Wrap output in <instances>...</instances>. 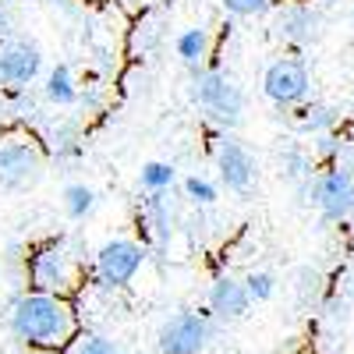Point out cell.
Here are the masks:
<instances>
[{
    "instance_id": "cell-1",
    "label": "cell",
    "mask_w": 354,
    "mask_h": 354,
    "mask_svg": "<svg viewBox=\"0 0 354 354\" xmlns=\"http://www.w3.org/2000/svg\"><path fill=\"white\" fill-rule=\"evenodd\" d=\"M75 308L50 290H28L11 305V333L28 347H64L75 340Z\"/></svg>"
},
{
    "instance_id": "cell-2",
    "label": "cell",
    "mask_w": 354,
    "mask_h": 354,
    "mask_svg": "<svg viewBox=\"0 0 354 354\" xmlns=\"http://www.w3.org/2000/svg\"><path fill=\"white\" fill-rule=\"evenodd\" d=\"M192 100L223 128H238L241 117H245V106H248L245 88L234 78H227L223 71H213V68H195Z\"/></svg>"
},
{
    "instance_id": "cell-3",
    "label": "cell",
    "mask_w": 354,
    "mask_h": 354,
    "mask_svg": "<svg viewBox=\"0 0 354 354\" xmlns=\"http://www.w3.org/2000/svg\"><path fill=\"white\" fill-rule=\"evenodd\" d=\"M301 195L322 213L330 223H347L354 220V170L344 163H333L326 170L312 174L305 185H298Z\"/></svg>"
},
{
    "instance_id": "cell-4",
    "label": "cell",
    "mask_w": 354,
    "mask_h": 354,
    "mask_svg": "<svg viewBox=\"0 0 354 354\" xmlns=\"http://www.w3.org/2000/svg\"><path fill=\"white\" fill-rule=\"evenodd\" d=\"M46 167V153L32 135H0V192L32 188Z\"/></svg>"
},
{
    "instance_id": "cell-5",
    "label": "cell",
    "mask_w": 354,
    "mask_h": 354,
    "mask_svg": "<svg viewBox=\"0 0 354 354\" xmlns=\"http://www.w3.org/2000/svg\"><path fill=\"white\" fill-rule=\"evenodd\" d=\"M28 277H32L36 290H50V294L68 298L78 287V259L61 241H50V245L32 252V259H28Z\"/></svg>"
},
{
    "instance_id": "cell-6",
    "label": "cell",
    "mask_w": 354,
    "mask_h": 354,
    "mask_svg": "<svg viewBox=\"0 0 354 354\" xmlns=\"http://www.w3.org/2000/svg\"><path fill=\"white\" fill-rule=\"evenodd\" d=\"M213 315L205 312H177L170 315L160 333H156V347L160 354H202L213 344Z\"/></svg>"
},
{
    "instance_id": "cell-7",
    "label": "cell",
    "mask_w": 354,
    "mask_h": 354,
    "mask_svg": "<svg viewBox=\"0 0 354 354\" xmlns=\"http://www.w3.org/2000/svg\"><path fill=\"white\" fill-rule=\"evenodd\" d=\"M262 93L280 110H290V106L305 103L308 93H312L308 64L298 61V57H277V61L266 68V75H262Z\"/></svg>"
},
{
    "instance_id": "cell-8",
    "label": "cell",
    "mask_w": 354,
    "mask_h": 354,
    "mask_svg": "<svg viewBox=\"0 0 354 354\" xmlns=\"http://www.w3.org/2000/svg\"><path fill=\"white\" fill-rule=\"evenodd\" d=\"M142 266H145V248H142L138 241L117 238V241H106V245L96 252V280H100L103 287H110V290L128 287Z\"/></svg>"
},
{
    "instance_id": "cell-9",
    "label": "cell",
    "mask_w": 354,
    "mask_h": 354,
    "mask_svg": "<svg viewBox=\"0 0 354 354\" xmlns=\"http://www.w3.org/2000/svg\"><path fill=\"white\" fill-rule=\"evenodd\" d=\"M216 170H220V181L227 185V192H234V195H248L259 181V163L238 138H220Z\"/></svg>"
},
{
    "instance_id": "cell-10",
    "label": "cell",
    "mask_w": 354,
    "mask_h": 354,
    "mask_svg": "<svg viewBox=\"0 0 354 354\" xmlns=\"http://www.w3.org/2000/svg\"><path fill=\"white\" fill-rule=\"evenodd\" d=\"M43 71V50L28 39H11L0 46V85H28Z\"/></svg>"
},
{
    "instance_id": "cell-11",
    "label": "cell",
    "mask_w": 354,
    "mask_h": 354,
    "mask_svg": "<svg viewBox=\"0 0 354 354\" xmlns=\"http://www.w3.org/2000/svg\"><path fill=\"white\" fill-rule=\"evenodd\" d=\"M273 36L290 46H308L319 39V15L308 4H283L273 15Z\"/></svg>"
},
{
    "instance_id": "cell-12",
    "label": "cell",
    "mask_w": 354,
    "mask_h": 354,
    "mask_svg": "<svg viewBox=\"0 0 354 354\" xmlns=\"http://www.w3.org/2000/svg\"><path fill=\"white\" fill-rule=\"evenodd\" d=\"M252 298L245 290V280H234V277H220L209 287V315L213 319H241L248 315Z\"/></svg>"
},
{
    "instance_id": "cell-13",
    "label": "cell",
    "mask_w": 354,
    "mask_h": 354,
    "mask_svg": "<svg viewBox=\"0 0 354 354\" xmlns=\"http://www.w3.org/2000/svg\"><path fill=\"white\" fill-rule=\"evenodd\" d=\"M138 220H142L145 230H149V238H153L156 245L170 241V234H174V213H170L167 192H145L142 209H138Z\"/></svg>"
},
{
    "instance_id": "cell-14",
    "label": "cell",
    "mask_w": 354,
    "mask_h": 354,
    "mask_svg": "<svg viewBox=\"0 0 354 354\" xmlns=\"http://www.w3.org/2000/svg\"><path fill=\"white\" fill-rule=\"evenodd\" d=\"M290 110H294V128L301 135H330L340 124V106H330V103H308L305 100Z\"/></svg>"
},
{
    "instance_id": "cell-15",
    "label": "cell",
    "mask_w": 354,
    "mask_h": 354,
    "mask_svg": "<svg viewBox=\"0 0 354 354\" xmlns=\"http://www.w3.org/2000/svg\"><path fill=\"white\" fill-rule=\"evenodd\" d=\"M277 167H280V177H287L290 185H305L312 177V153L305 149V145L298 142H287L283 149L277 153Z\"/></svg>"
},
{
    "instance_id": "cell-16",
    "label": "cell",
    "mask_w": 354,
    "mask_h": 354,
    "mask_svg": "<svg viewBox=\"0 0 354 354\" xmlns=\"http://www.w3.org/2000/svg\"><path fill=\"white\" fill-rule=\"evenodd\" d=\"M43 93L53 106H71L78 103V82H75V71L71 64H53L46 71V85H43Z\"/></svg>"
},
{
    "instance_id": "cell-17",
    "label": "cell",
    "mask_w": 354,
    "mask_h": 354,
    "mask_svg": "<svg viewBox=\"0 0 354 354\" xmlns=\"http://www.w3.org/2000/svg\"><path fill=\"white\" fill-rule=\"evenodd\" d=\"M174 50H177V57L195 71V68H202L205 64V57H209V28H185L181 36H177V43H174Z\"/></svg>"
},
{
    "instance_id": "cell-18",
    "label": "cell",
    "mask_w": 354,
    "mask_h": 354,
    "mask_svg": "<svg viewBox=\"0 0 354 354\" xmlns=\"http://www.w3.org/2000/svg\"><path fill=\"white\" fill-rule=\"evenodd\" d=\"M174 181H177V167L167 160H149L138 170V185L145 192H167V188H174Z\"/></svg>"
},
{
    "instance_id": "cell-19",
    "label": "cell",
    "mask_w": 354,
    "mask_h": 354,
    "mask_svg": "<svg viewBox=\"0 0 354 354\" xmlns=\"http://www.w3.org/2000/svg\"><path fill=\"white\" fill-rule=\"evenodd\" d=\"M61 202H64V213L71 220H85V216H93V209H96V192L88 185H68Z\"/></svg>"
},
{
    "instance_id": "cell-20",
    "label": "cell",
    "mask_w": 354,
    "mask_h": 354,
    "mask_svg": "<svg viewBox=\"0 0 354 354\" xmlns=\"http://www.w3.org/2000/svg\"><path fill=\"white\" fill-rule=\"evenodd\" d=\"M322 290H326V280H322V273L315 270V266H301L298 277H294V294H298L301 305H315L322 298Z\"/></svg>"
},
{
    "instance_id": "cell-21",
    "label": "cell",
    "mask_w": 354,
    "mask_h": 354,
    "mask_svg": "<svg viewBox=\"0 0 354 354\" xmlns=\"http://www.w3.org/2000/svg\"><path fill=\"white\" fill-rule=\"evenodd\" d=\"M245 290H248L252 305L270 301L273 294H277V277H273L270 270H255V273H248V277H245Z\"/></svg>"
},
{
    "instance_id": "cell-22",
    "label": "cell",
    "mask_w": 354,
    "mask_h": 354,
    "mask_svg": "<svg viewBox=\"0 0 354 354\" xmlns=\"http://www.w3.org/2000/svg\"><path fill=\"white\" fill-rule=\"evenodd\" d=\"M71 354H128L117 340H106V337H96V333H85V337H75V347Z\"/></svg>"
},
{
    "instance_id": "cell-23",
    "label": "cell",
    "mask_w": 354,
    "mask_h": 354,
    "mask_svg": "<svg viewBox=\"0 0 354 354\" xmlns=\"http://www.w3.org/2000/svg\"><path fill=\"white\" fill-rule=\"evenodd\" d=\"M185 195H188V198H192L195 205H213V202L220 198L216 185L209 181V177H198V174L185 177Z\"/></svg>"
},
{
    "instance_id": "cell-24",
    "label": "cell",
    "mask_w": 354,
    "mask_h": 354,
    "mask_svg": "<svg viewBox=\"0 0 354 354\" xmlns=\"http://www.w3.org/2000/svg\"><path fill=\"white\" fill-rule=\"evenodd\" d=\"M223 8H227L234 18H255V15L270 11V0H223Z\"/></svg>"
},
{
    "instance_id": "cell-25",
    "label": "cell",
    "mask_w": 354,
    "mask_h": 354,
    "mask_svg": "<svg viewBox=\"0 0 354 354\" xmlns=\"http://www.w3.org/2000/svg\"><path fill=\"white\" fill-rule=\"evenodd\" d=\"M11 32V11H8V4L0 0V36H8Z\"/></svg>"
},
{
    "instance_id": "cell-26",
    "label": "cell",
    "mask_w": 354,
    "mask_h": 354,
    "mask_svg": "<svg viewBox=\"0 0 354 354\" xmlns=\"http://www.w3.org/2000/svg\"><path fill=\"white\" fill-rule=\"evenodd\" d=\"M121 4H124L128 11H142V8H149V4H156V0H121Z\"/></svg>"
},
{
    "instance_id": "cell-27",
    "label": "cell",
    "mask_w": 354,
    "mask_h": 354,
    "mask_svg": "<svg viewBox=\"0 0 354 354\" xmlns=\"http://www.w3.org/2000/svg\"><path fill=\"white\" fill-rule=\"evenodd\" d=\"M25 354H57L53 347H32V351H25Z\"/></svg>"
}]
</instances>
